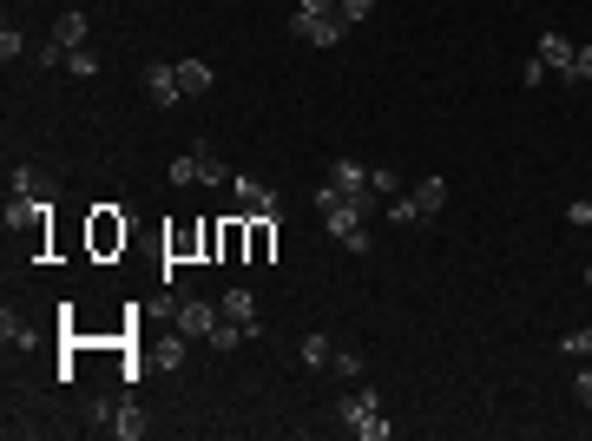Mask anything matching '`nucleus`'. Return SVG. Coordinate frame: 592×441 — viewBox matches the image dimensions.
Instances as JSON below:
<instances>
[{"label": "nucleus", "mask_w": 592, "mask_h": 441, "mask_svg": "<svg viewBox=\"0 0 592 441\" xmlns=\"http://www.w3.org/2000/svg\"><path fill=\"white\" fill-rule=\"evenodd\" d=\"M408 198L421 205V218H435V211L448 205V178H421V185H408Z\"/></svg>", "instance_id": "16"}, {"label": "nucleus", "mask_w": 592, "mask_h": 441, "mask_svg": "<svg viewBox=\"0 0 592 441\" xmlns=\"http://www.w3.org/2000/svg\"><path fill=\"white\" fill-rule=\"evenodd\" d=\"M218 303H204V297H178V310H172V323L185 336H198V343H211V330H218Z\"/></svg>", "instance_id": "8"}, {"label": "nucleus", "mask_w": 592, "mask_h": 441, "mask_svg": "<svg viewBox=\"0 0 592 441\" xmlns=\"http://www.w3.org/2000/svg\"><path fill=\"white\" fill-rule=\"evenodd\" d=\"M0 336H7V349H33V330H27V323H14V316L0 323Z\"/></svg>", "instance_id": "25"}, {"label": "nucleus", "mask_w": 592, "mask_h": 441, "mask_svg": "<svg viewBox=\"0 0 592 441\" xmlns=\"http://www.w3.org/2000/svg\"><path fill=\"white\" fill-rule=\"evenodd\" d=\"M244 231H250V224L237 218V211H224V231H218V257H224V264H244Z\"/></svg>", "instance_id": "13"}, {"label": "nucleus", "mask_w": 592, "mask_h": 441, "mask_svg": "<svg viewBox=\"0 0 592 441\" xmlns=\"http://www.w3.org/2000/svg\"><path fill=\"white\" fill-rule=\"evenodd\" d=\"M336 376H349V382H362V356H356V349H336Z\"/></svg>", "instance_id": "27"}, {"label": "nucleus", "mask_w": 592, "mask_h": 441, "mask_svg": "<svg viewBox=\"0 0 592 441\" xmlns=\"http://www.w3.org/2000/svg\"><path fill=\"white\" fill-rule=\"evenodd\" d=\"M237 343H250V330H244V323H231V316H218V330H211V349H218V356H231Z\"/></svg>", "instance_id": "18"}, {"label": "nucleus", "mask_w": 592, "mask_h": 441, "mask_svg": "<svg viewBox=\"0 0 592 441\" xmlns=\"http://www.w3.org/2000/svg\"><path fill=\"white\" fill-rule=\"evenodd\" d=\"M172 185H198V152H191V158H172Z\"/></svg>", "instance_id": "26"}, {"label": "nucleus", "mask_w": 592, "mask_h": 441, "mask_svg": "<svg viewBox=\"0 0 592 441\" xmlns=\"http://www.w3.org/2000/svg\"><path fill=\"white\" fill-rule=\"evenodd\" d=\"M7 231L27 237V257L53 251V198H7Z\"/></svg>", "instance_id": "2"}, {"label": "nucleus", "mask_w": 592, "mask_h": 441, "mask_svg": "<svg viewBox=\"0 0 592 441\" xmlns=\"http://www.w3.org/2000/svg\"><path fill=\"white\" fill-rule=\"evenodd\" d=\"M336 422H343L356 441H389V422H382V402H375L369 389H349L343 402H336Z\"/></svg>", "instance_id": "3"}, {"label": "nucleus", "mask_w": 592, "mask_h": 441, "mask_svg": "<svg viewBox=\"0 0 592 441\" xmlns=\"http://www.w3.org/2000/svg\"><path fill=\"white\" fill-rule=\"evenodd\" d=\"M53 40H60L66 53H73V47H86V14H79V7H66V14L53 20Z\"/></svg>", "instance_id": "17"}, {"label": "nucleus", "mask_w": 592, "mask_h": 441, "mask_svg": "<svg viewBox=\"0 0 592 441\" xmlns=\"http://www.w3.org/2000/svg\"><path fill=\"white\" fill-rule=\"evenodd\" d=\"M20 53H27V40H20V33L7 27V33H0V60H20Z\"/></svg>", "instance_id": "29"}, {"label": "nucleus", "mask_w": 592, "mask_h": 441, "mask_svg": "<svg viewBox=\"0 0 592 441\" xmlns=\"http://www.w3.org/2000/svg\"><path fill=\"white\" fill-rule=\"evenodd\" d=\"M349 27H356L349 14H290V33H296V40H310V47H336Z\"/></svg>", "instance_id": "5"}, {"label": "nucleus", "mask_w": 592, "mask_h": 441, "mask_svg": "<svg viewBox=\"0 0 592 441\" xmlns=\"http://www.w3.org/2000/svg\"><path fill=\"white\" fill-rule=\"evenodd\" d=\"M86 251H93V257H119V251H125V218H119V205H93V218H86Z\"/></svg>", "instance_id": "4"}, {"label": "nucleus", "mask_w": 592, "mask_h": 441, "mask_svg": "<svg viewBox=\"0 0 592 441\" xmlns=\"http://www.w3.org/2000/svg\"><path fill=\"white\" fill-rule=\"evenodd\" d=\"M316 211H323V231L336 237L349 257H369V218L356 211V198H349V191L323 185V191H316Z\"/></svg>", "instance_id": "1"}, {"label": "nucleus", "mask_w": 592, "mask_h": 441, "mask_svg": "<svg viewBox=\"0 0 592 441\" xmlns=\"http://www.w3.org/2000/svg\"><path fill=\"white\" fill-rule=\"evenodd\" d=\"M586 79H592V47H579V53H573V66L560 73V86L573 93V86H586Z\"/></svg>", "instance_id": "21"}, {"label": "nucleus", "mask_w": 592, "mask_h": 441, "mask_svg": "<svg viewBox=\"0 0 592 441\" xmlns=\"http://www.w3.org/2000/svg\"><path fill=\"white\" fill-rule=\"evenodd\" d=\"M211 60H178V86H185V99H198V93H211Z\"/></svg>", "instance_id": "15"}, {"label": "nucleus", "mask_w": 592, "mask_h": 441, "mask_svg": "<svg viewBox=\"0 0 592 441\" xmlns=\"http://www.w3.org/2000/svg\"><path fill=\"white\" fill-rule=\"evenodd\" d=\"M586 284H592V264H586Z\"/></svg>", "instance_id": "34"}, {"label": "nucleus", "mask_w": 592, "mask_h": 441, "mask_svg": "<svg viewBox=\"0 0 592 441\" xmlns=\"http://www.w3.org/2000/svg\"><path fill=\"white\" fill-rule=\"evenodd\" d=\"M244 264H270L277 257V218H244Z\"/></svg>", "instance_id": "9"}, {"label": "nucleus", "mask_w": 592, "mask_h": 441, "mask_svg": "<svg viewBox=\"0 0 592 441\" xmlns=\"http://www.w3.org/2000/svg\"><path fill=\"white\" fill-rule=\"evenodd\" d=\"M198 185H211V191H231V172H224V158L198 152Z\"/></svg>", "instance_id": "19"}, {"label": "nucleus", "mask_w": 592, "mask_h": 441, "mask_svg": "<svg viewBox=\"0 0 592 441\" xmlns=\"http://www.w3.org/2000/svg\"><path fill=\"white\" fill-rule=\"evenodd\" d=\"M343 14L349 20H369V0H343Z\"/></svg>", "instance_id": "33"}, {"label": "nucleus", "mask_w": 592, "mask_h": 441, "mask_svg": "<svg viewBox=\"0 0 592 441\" xmlns=\"http://www.w3.org/2000/svg\"><path fill=\"white\" fill-rule=\"evenodd\" d=\"M560 349H566V356H592V330H566Z\"/></svg>", "instance_id": "28"}, {"label": "nucleus", "mask_w": 592, "mask_h": 441, "mask_svg": "<svg viewBox=\"0 0 592 441\" xmlns=\"http://www.w3.org/2000/svg\"><path fill=\"white\" fill-rule=\"evenodd\" d=\"M231 211L237 218H277V191L264 178H231Z\"/></svg>", "instance_id": "6"}, {"label": "nucleus", "mask_w": 592, "mask_h": 441, "mask_svg": "<svg viewBox=\"0 0 592 441\" xmlns=\"http://www.w3.org/2000/svg\"><path fill=\"white\" fill-rule=\"evenodd\" d=\"M145 93H152L158 106H178V99H185V86H178V66H145Z\"/></svg>", "instance_id": "11"}, {"label": "nucleus", "mask_w": 592, "mask_h": 441, "mask_svg": "<svg viewBox=\"0 0 592 441\" xmlns=\"http://www.w3.org/2000/svg\"><path fill=\"white\" fill-rule=\"evenodd\" d=\"M93 428H106V435H119V441H139L145 435V409L139 402H93Z\"/></svg>", "instance_id": "7"}, {"label": "nucleus", "mask_w": 592, "mask_h": 441, "mask_svg": "<svg viewBox=\"0 0 592 441\" xmlns=\"http://www.w3.org/2000/svg\"><path fill=\"white\" fill-rule=\"evenodd\" d=\"M66 73H79V79H93V73H99V53L73 47V53H66Z\"/></svg>", "instance_id": "23"}, {"label": "nucleus", "mask_w": 592, "mask_h": 441, "mask_svg": "<svg viewBox=\"0 0 592 441\" xmlns=\"http://www.w3.org/2000/svg\"><path fill=\"white\" fill-rule=\"evenodd\" d=\"M218 310L231 316V323H244L250 336H264V316H257V297H250V290H231V297H224Z\"/></svg>", "instance_id": "12"}, {"label": "nucleus", "mask_w": 592, "mask_h": 441, "mask_svg": "<svg viewBox=\"0 0 592 441\" xmlns=\"http://www.w3.org/2000/svg\"><path fill=\"white\" fill-rule=\"evenodd\" d=\"M303 363H310V369L336 363V356H329V336H303Z\"/></svg>", "instance_id": "22"}, {"label": "nucleus", "mask_w": 592, "mask_h": 441, "mask_svg": "<svg viewBox=\"0 0 592 441\" xmlns=\"http://www.w3.org/2000/svg\"><path fill=\"white\" fill-rule=\"evenodd\" d=\"M573 395H579V402L592 409V369H579V376H573Z\"/></svg>", "instance_id": "32"}, {"label": "nucleus", "mask_w": 592, "mask_h": 441, "mask_svg": "<svg viewBox=\"0 0 592 441\" xmlns=\"http://www.w3.org/2000/svg\"><path fill=\"white\" fill-rule=\"evenodd\" d=\"M573 40H566V33H540V60H546V73H566V66H573Z\"/></svg>", "instance_id": "14"}, {"label": "nucleus", "mask_w": 592, "mask_h": 441, "mask_svg": "<svg viewBox=\"0 0 592 441\" xmlns=\"http://www.w3.org/2000/svg\"><path fill=\"white\" fill-rule=\"evenodd\" d=\"M7 198H53L47 165H14V178H7Z\"/></svg>", "instance_id": "10"}, {"label": "nucleus", "mask_w": 592, "mask_h": 441, "mask_svg": "<svg viewBox=\"0 0 592 441\" xmlns=\"http://www.w3.org/2000/svg\"><path fill=\"white\" fill-rule=\"evenodd\" d=\"M382 218H389V224H421V205L408 198V191H395L389 205H382Z\"/></svg>", "instance_id": "20"}, {"label": "nucleus", "mask_w": 592, "mask_h": 441, "mask_svg": "<svg viewBox=\"0 0 592 441\" xmlns=\"http://www.w3.org/2000/svg\"><path fill=\"white\" fill-rule=\"evenodd\" d=\"M566 224H592V198H573V205H566Z\"/></svg>", "instance_id": "31"}, {"label": "nucleus", "mask_w": 592, "mask_h": 441, "mask_svg": "<svg viewBox=\"0 0 592 441\" xmlns=\"http://www.w3.org/2000/svg\"><path fill=\"white\" fill-rule=\"evenodd\" d=\"M296 14H343V0H296Z\"/></svg>", "instance_id": "30"}, {"label": "nucleus", "mask_w": 592, "mask_h": 441, "mask_svg": "<svg viewBox=\"0 0 592 441\" xmlns=\"http://www.w3.org/2000/svg\"><path fill=\"white\" fill-rule=\"evenodd\" d=\"M158 363H165V369H178V363H185V330H178V336H165V343H158Z\"/></svg>", "instance_id": "24"}]
</instances>
